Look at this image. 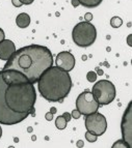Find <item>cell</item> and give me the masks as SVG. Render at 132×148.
Segmentation results:
<instances>
[{"label": "cell", "mask_w": 132, "mask_h": 148, "mask_svg": "<svg viewBox=\"0 0 132 148\" xmlns=\"http://www.w3.org/2000/svg\"><path fill=\"white\" fill-rule=\"evenodd\" d=\"M35 85L22 73L14 69L0 72V123L14 125L35 115Z\"/></svg>", "instance_id": "6da1fadb"}, {"label": "cell", "mask_w": 132, "mask_h": 148, "mask_svg": "<svg viewBox=\"0 0 132 148\" xmlns=\"http://www.w3.org/2000/svg\"><path fill=\"white\" fill-rule=\"evenodd\" d=\"M52 65V53L47 47L30 45L16 51L6 61L3 69H14L22 73L28 81L35 84L43 73Z\"/></svg>", "instance_id": "7a4b0ae2"}, {"label": "cell", "mask_w": 132, "mask_h": 148, "mask_svg": "<svg viewBox=\"0 0 132 148\" xmlns=\"http://www.w3.org/2000/svg\"><path fill=\"white\" fill-rule=\"evenodd\" d=\"M41 95L48 101H62L72 88V80L69 72L57 66H51L43 73L37 81Z\"/></svg>", "instance_id": "3957f363"}, {"label": "cell", "mask_w": 132, "mask_h": 148, "mask_svg": "<svg viewBox=\"0 0 132 148\" xmlns=\"http://www.w3.org/2000/svg\"><path fill=\"white\" fill-rule=\"evenodd\" d=\"M72 38L78 47L86 48L95 42L97 38V30L92 23L83 21L76 24L73 28Z\"/></svg>", "instance_id": "277c9868"}, {"label": "cell", "mask_w": 132, "mask_h": 148, "mask_svg": "<svg viewBox=\"0 0 132 148\" xmlns=\"http://www.w3.org/2000/svg\"><path fill=\"white\" fill-rule=\"evenodd\" d=\"M92 93L99 105H109L115 99V87L108 80H100L93 86Z\"/></svg>", "instance_id": "5b68a950"}, {"label": "cell", "mask_w": 132, "mask_h": 148, "mask_svg": "<svg viewBox=\"0 0 132 148\" xmlns=\"http://www.w3.org/2000/svg\"><path fill=\"white\" fill-rule=\"evenodd\" d=\"M100 105L96 101L95 96L88 90L81 92L76 99V108L81 113V115H90L98 111Z\"/></svg>", "instance_id": "8992f818"}, {"label": "cell", "mask_w": 132, "mask_h": 148, "mask_svg": "<svg viewBox=\"0 0 132 148\" xmlns=\"http://www.w3.org/2000/svg\"><path fill=\"white\" fill-rule=\"evenodd\" d=\"M85 128L87 132L95 134L97 136H102L103 134L107 130V121L103 114L92 113L90 115H86L85 117Z\"/></svg>", "instance_id": "52a82bcc"}, {"label": "cell", "mask_w": 132, "mask_h": 148, "mask_svg": "<svg viewBox=\"0 0 132 148\" xmlns=\"http://www.w3.org/2000/svg\"><path fill=\"white\" fill-rule=\"evenodd\" d=\"M123 141L127 144L128 148H132V103L130 101L122 118L121 123Z\"/></svg>", "instance_id": "ba28073f"}, {"label": "cell", "mask_w": 132, "mask_h": 148, "mask_svg": "<svg viewBox=\"0 0 132 148\" xmlns=\"http://www.w3.org/2000/svg\"><path fill=\"white\" fill-rule=\"evenodd\" d=\"M56 66L62 71L71 72L75 66V57L70 52H60L56 56Z\"/></svg>", "instance_id": "9c48e42d"}, {"label": "cell", "mask_w": 132, "mask_h": 148, "mask_svg": "<svg viewBox=\"0 0 132 148\" xmlns=\"http://www.w3.org/2000/svg\"><path fill=\"white\" fill-rule=\"evenodd\" d=\"M16 52L15 44L10 40H3L0 42V59L8 61Z\"/></svg>", "instance_id": "30bf717a"}, {"label": "cell", "mask_w": 132, "mask_h": 148, "mask_svg": "<svg viewBox=\"0 0 132 148\" xmlns=\"http://www.w3.org/2000/svg\"><path fill=\"white\" fill-rule=\"evenodd\" d=\"M16 23L20 28H27L30 24V17L26 12H21L16 18Z\"/></svg>", "instance_id": "8fae6325"}, {"label": "cell", "mask_w": 132, "mask_h": 148, "mask_svg": "<svg viewBox=\"0 0 132 148\" xmlns=\"http://www.w3.org/2000/svg\"><path fill=\"white\" fill-rule=\"evenodd\" d=\"M80 3V5H83L84 8H97L98 5L101 4L103 0H78Z\"/></svg>", "instance_id": "7c38bea8"}, {"label": "cell", "mask_w": 132, "mask_h": 148, "mask_svg": "<svg viewBox=\"0 0 132 148\" xmlns=\"http://www.w3.org/2000/svg\"><path fill=\"white\" fill-rule=\"evenodd\" d=\"M67 120H66L64 117L62 116H58L57 118H56V120H55V125H56V127L58 128V130H65L66 126H67Z\"/></svg>", "instance_id": "4fadbf2b"}, {"label": "cell", "mask_w": 132, "mask_h": 148, "mask_svg": "<svg viewBox=\"0 0 132 148\" xmlns=\"http://www.w3.org/2000/svg\"><path fill=\"white\" fill-rule=\"evenodd\" d=\"M122 24H123V20L120 17H112L111 20H110V25H111V27H113V28L121 27Z\"/></svg>", "instance_id": "5bb4252c"}, {"label": "cell", "mask_w": 132, "mask_h": 148, "mask_svg": "<svg viewBox=\"0 0 132 148\" xmlns=\"http://www.w3.org/2000/svg\"><path fill=\"white\" fill-rule=\"evenodd\" d=\"M97 138H98L97 135L91 133V132H86V133H85V139H86V141L90 142V143H95L96 141H97Z\"/></svg>", "instance_id": "9a60e30c"}, {"label": "cell", "mask_w": 132, "mask_h": 148, "mask_svg": "<svg viewBox=\"0 0 132 148\" xmlns=\"http://www.w3.org/2000/svg\"><path fill=\"white\" fill-rule=\"evenodd\" d=\"M97 73L96 72H93V71H91V72H88L86 74V79L88 82H91V83H94V82H96V80H97Z\"/></svg>", "instance_id": "2e32d148"}, {"label": "cell", "mask_w": 132, "mask_h": 148, "mask_svg": "<svg viewBox=\"0 0 132 148\" xmlns=\"http://www.w3.org/2000/svg\"><path fill=\"white\" fill-rule=\"evenodd\" d=\"M112 147L113 148H115V147H124V148H126L127 147L128 148V146H127V144L125 143L124 141H123V139L122 140H119V141H117L113 145H112Z\"/></svg>", "instance_id": "e0dca14e"}, {"label": "cell", "mask_w": 132, "mask_h": 148, "mask_svg": "<svg viewBox=\"0 0 132 148\" xmlns=\"http://www.w3.org/2000/svg\"><path fill=\"white\" fill-rule=\"evenodd\" d=\"M71 116H72V118H74V119H78V118H80V116H81V113L76 109V110H74V111L71 113Z\"/></svg>", "instance_id": "ac0fdd59"}, {"label": "cell", "mask_w": 132, "mask_h": 148, "mask_svg": "<svg viewBox=\"0 0 132 148\" xmlns=\"http://www.w3.org/2000/svg\"><path fill=\"white\" fill-rule=\"evenodd\" d=\"M12 3L15 8H20V6L23 5V3L21 2V0H12Z\"/></svg>", "instance_id": "d6986e66"}, {"label": "cell", "mask_w": 132, "mask_h": 148, "mask_svg": "<svg viewBox=\"0 0 132 148\" xmlns=\"http://www.w3.org/2000/svg\"><path fill=\"white\" fill-rule=\"evenodd\" d=\"M62 117L67 120V122H69V121L72 119V116H71V114L70 113H68V112H65V113L62 114Z\"/></svg>", "instance_id": "ffe728a7"}, {"label": "cell", "mask_w": 132, "mask_h": 148, "mask_svg": "<svg viewBox=\"0 0 132 148\" xmlns=\"http://www.w3.org/2000/svg\"><path fill=\"white\" fill-rule=\"evenodd\" d=\"M45 118H46V120L51 121V120H52V119H53V114L51 113V112H48V113H46Z\"/></svg>", "instance_id": "44dd1931"}, {"label": "cell", "mask_w": 132, "mask_h": 148, "mask_svg": "<svg viewBox=\"0 0 132 148\" xmlns=\"http://www.w3.org/2000/svg\"><path fill=\"white\" fill-rule=\"evenodd\" d=\"M84 18H85V20H86L87 22H90V21L93 19V15L91 14V12H86V14H85V16H84Z\"/></svg>", "instance_id": "7402d4cb"}, {"label": "cell", "mask_w": 132, "mask_h": 148, "mask_svg": "<svg viewBox=\"0 0 132 148\" xmlns=\"http://www.w3.org/2000/svg\"><path fill=\"white\" fill-rule=\"evenodd\" d=\"M35 0H21V2L23 3V5H28V4H31V3L33 2Z\"/></svg>", "instance_id": "603a6c76"}, {"label": "cell", "mask_w": 132, "mask_h": 148, "mask_svg": "<svg viewBox=\"0 0 132 148\" xmlns=\"http://www.w3.org/2000/svg\"><path fill=\"white\" fill-rule=\"evenodd\" d=\"M4 36H5L4 31H3V30L1 29V28H0V42H1L3 40H4Z\"/></svg>", "instance_id": "cb8c5ba5"}, {"label": "cell", "mask_w": 132, "mask_h": 148, "mask_svg": "<svg viewBox=\"0 0 132 148\" xmlns=\"http://www.w3.org/2000/svg\"><path fill=\"white\" fill-rule=\"evenodd\" d=\"M72 5L74 6V8H77L78 5H80V3L78 0H72Z\"/></svg>", "instance_id": "d4e9b609"}, {"label": "cell", "mask_w": 132, "mask_h": 148, "mask_svg": "<svg viewBox=\"0 0 132 148\" xmlns=\"http://www.w3.org/2000/svg\"><path fill=\"white\" fill-rule=\"evenodd\" d=\"M128 45H129V46H131V35H129V36H128Z\"/></svg>", "instance_id": "484cf974"}, {"label": "cell", "mask_w": 132, "mask_h": 148, "mask_svg": "<svg viewBox=\"0 0 132 148\" xmlns=\"http://www.w3.org/2000/svg\"><path fill=\"white\" fill-rule=\"evenodd\" d=\"M50 112H51L52 114H55V113H56V109H55V108H51V111H50Z\"/></svg>", "instance_id": "4316f807"}, {"label": "cell", "mask_w": 132, "mask_h": 148, "mask_svg": "<svg viewBox=\"0 0 132 148\" xmlns=\"http://www.w3.org/2000/svg\"><path fill=\"white\" fill-rule=\"evenodd\" d=\"M1 136H2V128H1V125H0V139H1Z\"/></svg>", "instance_id": "83f0119b"}]
</instances>
